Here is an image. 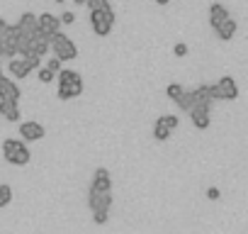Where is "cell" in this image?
Returning <instances> with one entry per match:
<instances>
[{
  "mask_svg": "<svg viewBox=\"0 0 248 234\" xmlns=\"http://www.w3.org/2000/svg\"><path fill=\"white\" fill-rule=\"evenodd\" d=\"M156 3H158V5H168V3H170V0H156Z\"/></svg>",
  "mask_w": 248,
  "mask_h": 234,
  "instance_id": "obj_31",
  "label": "cell"
},
{
  "mask_svg": "<svg viewBox=\"0 0 248 234\" xmlns=\"http://www.w3.org/2000/svg\"><path fill=\"white\" fill-rule=\"evenodd\" d=\"M190 120H192V125H195L197 130H207V127L212 125V110L195 105V107L190 110Z\"/></svg>",
  "mask_w": 248,
  "mask_h": 234,
  "instance_id": "obj_8",
  "label": "cell"
},
{
  "mask_svg": "<svg viewBox=\"0 0 248 234\" xmlns=\"http://www.w3.org/2000/svg\"><path fill=\"white\" fill-rule=\"evenodd\" d=\"M170 134H173V132H170L161 120L154 122V139H156V142H166V139H170Z\"/></svg>",
  "mask_w": 248,
  "mask_h": 234,
  "instance_id": "obj_18",
  "label": "cell"
},
{
  "mask_svg": "<svg viewBox=\"0 0 248 234\" xmlns=\"http://www.w3.org/2000/svg\"><path fill=\"white\" fill-rule=\"evenodd\" d=\"M13 202V188L8 183H0V210Z\"/></svg>",
  "mask_w": 248,
  "mask_h": 234,
  "instance_id": "obj_19",
  "label": "cell"
},
{
  "mask_svg": "<svg viewBox=\"0 0 248 234\" xmlns=\"http://www.w3.org/2000/svg\"><path fill=\"white\" fill-rule=\"evenodd\" d=\"M8 71H10V76H13V78L22 81V78H27V76L34 71V66L30 64V59H27V56H13V59H10V64H8Z\"/></svg>",
  "mask_w": 248,
  "mask_h": 234,
  "instance_id": "obj_6",
  "label": "cell"
},
{
  "mask_svg": "<svg viewBox=\"0 0 248 234\" xmlns=\"http://www.w3.org/2000/svg\"><path fill=\"white\" fill-rule=\"evenodd\" d=\"M80 78V73L78 71H71V68H61L59 73H56V83L59 85H71L73 81H78Z\"/></svg>",
  "mask_w": 248,
  "mask_h": 234,
  "instance_id": "obj_17",
  "label": "cell"
},
{
  "mask_svg": "<svg viewBox=\"0 0 248 234\" xmlns=\"http://www.w3.org/2000/svg\"><path fill=\"white\" fill-rule=\"evenodd\" d=\"M54 3H66V0H54Z\"/></svg>",
  "mask_w": 248,
  "mask_h": 234,
  "instance_id": "obj_33",
  "label": "cell"
},
{
  "mask_svg": "<svg viewBox=\"0 0 248 234\" xmlns=\"http://www.w3.org/2000/svg\"><path fill=\"white\" fill-rule=\"evenodd\" d=\"M73 3H76V5H85V0H73Z\"/></svg>",
  "mask_w": 248,
  "mask_h": 234,
  "instance_id": "obj_32",
  "label": "cell"
},
{
  "mask_svg": "<svg viewBox=\"0 0 248 234\" xmlns=\"http://www.w3.org/2000/svg\"><path fill=\"white\" fill-rule=\"evenodd\" d=\"M226 17H231V15H229V10H226L221 3H212V5H209V25H212V30H214L217 25H221Z\"/></svg>",
  "mask_w": 248,
  "mask_h": 234,
  "instance_id": "obj_14",
  "label": "cell"
},
{
  "mask_svg": "<svg viewBox=\"0 0 248 234\" xmlns=\"http://www.w3.org/2000/svg\"><path fill=\"white\" fill-rule=\"evenodd\" d=\"M112 190H97V188H93L90 185V190H88V207H90V212H95V210H109L112 207Z\"/></svg>",
  "mask_w": 248,
  "mask_h": 234,
  "instance_id": "obj_5",
  "label": "cell"
},
{
  "mask_svg": "<svg viewBox=\"0 0 248 234\" xmlns=\"http://www.w3.org/2000/svg\"><path fill=\"white\" fill-rule=\"evenodd\" d=\"M17 132H20V139H25V142H39L46 137V130L39 122H22Z\"/></svg>",
  "mask_w": 248,
  "mask_h": 234,
  "instance_id": "obj_7",
  "label": "cell"
},
{
  "mask_svg": "<svg viewBox=\"0 0 248 234\" xmlns=\"http://www.w3.org/2000/svg\"><path fill=\"white\" fill-rule=\"evenodd\" d=\"M212 90H214V100H236L238 98V85H236V81L231 76L219 78L212 85Z\"/></svg>",
  "mask_w": 248,
  "mask_h": 234,
  "instance_id": "obj_4",
  "label": "cell"
},
{
  "mask_svg": "<svg viewBox=\"0 0 248 234\" xmlns=\"http://www.w3.org/2000/svg\"><path fill=\"white\" fill-rule=\"evenodd\" d=\"M51 51H54V56H59L61 61H71V59L78 56V47H76L73 39H71L68 34H63L61 30L51 34Z\"/></svg>",
  "mask_w": 248,
  "mask_h": 234,
  "instance_id": "obj_3",
  "label": "cell"
},
{
  "mask_svg": "<svg viewBox=\"0 0 248 234\" xmlns=\"http://www.w3.org/2000/svg\"><path fill=\"white\" fill-rule=\"evenodd\" d=\"M204 195H207L209 200H219V198H221V190L212 185V188H207V193H204Z\"/></svg>",
  "mask_w": 248,
  "mask_h": 234,
  "instance_id": "obj_27",
  "label": "cell"
},
{
  "mask_svg": "<svg viewBox=\"0 0 248 234\" xmlns=\"http://www.w3.org/2000/svg\"><path fill=\"white\" fill-rule=\"evenodd\" d=\"M59 20H61V25H73V22H76V13L66 10V13H63V15H61Z\"/></svg>",
  "mask_w": 248,
  "mask_h": 234,
  "instance_id": "obj_26",
  "label": "cell"
},
{
  "mask_svg": "<svg viewBox=\"0 0 248 234\" xmlns=\"http://www.w3.org/2000/svg\"><path fill=\"white\" fill-rule=\"evenodd\" d=\"M5 27H8V22H5L3 17H0V34H3V32H5Z\"/></svg>",
  "mask_w": 248,
  "mask_h": 234,
  "instance_id": "obj_29",
  "label": "cell"
},
{
  "mask_svg": "<svg viewBox=\"0 0 248 234\" xmlns=\"http://www.w3.org/2000/svg\"><path fill=\"white\" fill-rule=\"evenodd\" d=\"M37 22H39V30L46 32V34H54V32L61 30V20H59L56 15H51V13H42V15H37Z\"/></svg>",
  "mask_w": 248,
  "mask_h": 234,
  "instance_id": "obj_11",
  "label": "cell"
},
{
  "mask_svg": "<svg viewBox=\"0 0 248 234\" xmlns=\"http://www.w3.org/2000/svg\"><path fill=\"white\" fill-rule=\"evenodd\" d=\"M3 159L10 164V166H27L32 161V151L27 147L25 139H15V137H8L3 142Z\"/></svg>",
  "mask_w": 248,
  "mask_h": 234,
  "instance_id": "obj_1",
  "label": "cell"
},
{
  "mask_svg": "<svg viewBox=\"0 0 248 234\" xmlns=\"http://www.w3.org/2000/svg\"><path fill=\"white\" fill-rule=\"evenodd\" d=\"M183 90H185V88H183V85H180V83H170V85H168V88H166V95H168V98H170V100H175V98H178V95H180V93H183Z\"/></svg>",
  "mask_w": 248,
  "mask_h": 234,
  "instance_id": "obj_23",
  "label": "cell"
},
{
  "mask_svg": "<svg viewBox=\"0 0 248 234\" xmlns=\"http://www.w3.org/2000/svg\"><path fill=\"white\" fill-rule=\"evenodd\" d=\"M158 120H161L170 132H173V130H178V125H180V117H178V115H161Z\"/></svg>",
  "mask_w": 248,
  "mask_h": 234,
  "instance_id": "obj_20",
  "label": "cell"
},
{
  "mask_svg": "<svg viewBox=\"0 0 248 234\" xmlns=\"http://www.w3.org/2000/svg\"><path fill=\"white\" fill-rule=\"evenodd\" d=\"M20 98H22V90H20V85H17L15 81H10V78H3V81H0V100L20 102Z\"/></svg>",
  "mask_w": 248,
  "mask_h": 234,
  "instance_id": "obj_9",
  "label": "cell"
},
{
  "mask_svg": "<svg viewBox=\"0 0 248 234\" xmlns=\"http://www.w3.org/2000/svg\"><path fill=\"white\" fill-rule=\"evenodd\" d=\"M90 27L97 37H107L114 27V8L112 3H105L97 10H90Z\"/></svg>",
  "mask_w": 248,
  "mask_h": 234,
  "instance_id": "obj_2",
  "label": "cell"
},
{
  "mask_svg": "<svg viewBox=\"0 0 248 234\" xmlns=\"http://www.w3.org/2000/svg\"><path fill=\"white\" fill-rule=\"evenodd\" d=\"M93 188H97V190H112V176H109V171L107 168H95V173H93V183H90Z\"/></svg>",
  "mask_w": 248,
  "mask_h": 234,
  "instance_id": "obj_13",
  "label": "cell"
},
{
  "mask_svg": "<svg viewBox=\"0 0 248 234\" xmlns=\"http://www.w3.org/2000/svg\"><path fill=\"white\" fill-rule=\"evenodd\" d=\"M61 64H63V61H61L59 56H54V59H49V61H46V68H49V71H54V73H59V71H61Z\"/></svg>",
  "mask_w": 248,
  "mask_h": 234,
  "instance_id": "obj_25",
  "label": "cell"
},
{
  "mask_svg": "<svg viewBox=\"0 0 248 234\" xmlns=\"http://www.w3.org/2000/svg\"><path fill=\"white\" fill-rule=\"evenodd\" d=\"M5 78V73H3V61H0V81H3Z\"/></svg>",
  "mask_w": 248,
  "mask_h": 234,
  "instance_id": "obj_30",
  "label": "cell"
},
{
  "mask_svg": "<svg viewBox=\"0 0 248 234\" xmlns=\"http://www.w3.org/2000/svg\"><path fill=\"white\" fill-rule=\"evenodd\" d=\"M214 32H217V37H219L221 42H229V39H233V34H236V22H233L231 17H226L221 25L214 27Z\"/></svg>",
  "mask_w": 248,
  "mask_h": 234,
  "instance_id": "obj_15",
  "label": "cell"
},
{
  "mask_svg": "<svg viewBox=\"0 0 248 234\" xmlns=\"http://www.w3.org/2000/svg\"><path fill=\"white\" fill-rule=\"evenodd\" d=\"M0 59H3V49H0Z\"/></svg>",
  "mask_w": 248,
  "mask_h": 234,
  "instance_id": "obj_34",
  "label": "cell"
},
{
  "mask_svg": "<svg viewBox=\"0 0 248 234\" xmlns=\"http://www.w3.org/2000/svg\"><path fill=\"white\" fill-rule=\"evenodd\" d=\"M175 105L183 110V112H190L195 107V90H183L178 98H175Z\"/></svg>",
  "mask_w": 248,
  "mask_h": 234,
  "instance_id": "obj_16",
  "label": "cell"
},
{
  "mask_svg": "<svg viewBox=\"0 0 248 234\" xmlns=\"http://www.w3.org/2000/svg\"><path fill=\"white\" fill-rule=\"evenodd\" d=\"M187 51H190V49H187V44H183V42H178V44L173 47V54H175L178 59H183V56H187Z\"/></svg>",
  "mask_w": 248,
  "mask_h": 234,
  "instance_id": "obj_24",
  "label": "cell"
},
{
  "mask_svg": "<svg viewBox=\"0 0 248 234\" xmlns=\"http://www.w3.org/2000/svg\"><path fill=\"white\" fill-rule=\"evenodd\" d=\"M105 3H109V0H85V5H88L90 10H97V8H102Z\"/></svg>",
  "mask_w": 248,
  "mask_h": 234,
  "instance_id": "obj_28",
  "label": "cell"
},
{
  "mask_svg": "<svg viewBox=\"0 0 248 234\" xmlns=\"http://www.w3.org/2000/svg\"><path fill=\"white\" fill-rule=\"evenodd\" d=\"M17 27H20V32L22 34H34L37 30H39V22H37V15L34 13H22L20 15V20H17Z\"/></svg>",
  "mask_w": 248,
  "mask_h": 234,
  "instance_id": "obj_12",
  "label": "cell"
},
{
  "mask_svg": "<svg viewBox=\"0 0 248 234\" xmlns=\"http://www.w3.org/2000/svg\"><path fill=\"white\" fill-rule=\"evenodd\" d=\"M93 222L100 224V227L107 224V222H109V210H95V212H93Z\"/></svg>",
  "mask_w": 248,
  "mask_h": 234,
  "instance_id": "obj_22",
  "label": "cell"
},
{
  "mask_svg": "<svg viewBox=\"0 0 248 234\" xmlns=\"http://www.w3.org/2000/svg\"><path fill=\"white\" fill-rule=\"evenodd\" d=\"M37 78H39L42 83H54V81H56V73H54V71H49L46 66H44V68L39 66V68H37Z\"/></svg>",
  "mask_w": 248,
  "mask_h": 234,
  "instance_id": "obj_21",
  "label": "cell"
},
{
  "mask_svg": "<svg viewBox=\"0 0 248 234\" xmlns=\"http://www.w3.org/2000/svg\"><path fill=\"white\" fill-rule=\"evenodd\" d=\"M0 117H5L8 122H20V102H13V100H0Z\"/></svg>",
  "mask_w": 248,
  "mask_h": 234,
  "instance_id": "obj_10",
  "label": "cell"
}]
</instances>
